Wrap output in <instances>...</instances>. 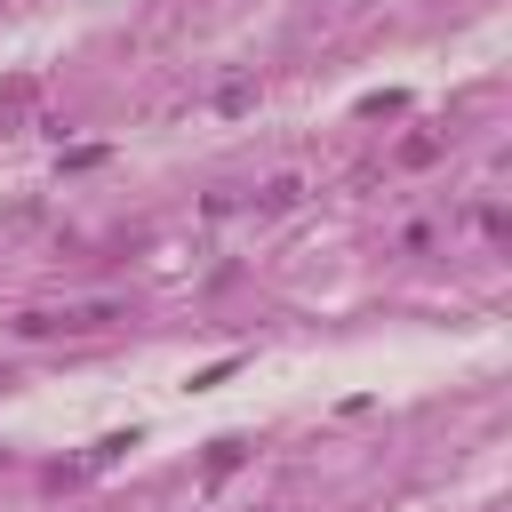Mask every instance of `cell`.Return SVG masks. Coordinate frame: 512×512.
Listing matches in <instances>:
<instances>
[{"mask_svg":"<svg viewBox=\"0 0 512 512\" xmlns=\"http://www.w3.org/2000/svg\"><path fill=\"white\" fill-rule=\"evenodd\" d=\"M248 104H256V80H224L216 88V112H248Z\"/></svg>","mask_w":512,"mask_h":512,"instance_id":"3957f363","label":"cell"},{"mask_svg":"<svg viewBox=\"0 0 512 512\" xmlns=\"http://www.w3.org/2000/svg\"><path fill=\"white\" fill-rule=\"evenodd\" d=\"M296 200H304V176H272V184L256 192V208H264V216H280V208H296Z\"/></svg>","mask_w":512,"mask_h":512,"instance_id":"7a4b0ae2","label":"cell"},{"mask_svg":"<svg viewBox=\"0 0 512 512\" xmlns=\"http://www.w3.org/2000/svg\"><path fill=\"white\" fill-rule=\"evenodd\" d=\"M240 456H248V448H240V440H216V448H208V480H224V472H232V464H240Z\"/></svg>","mask_w":512,"mask_h":512,"instance_id":"277c9868","label":"cell"},{"mask_svg":"<svg viewBox=\"0 0 512 512\" xmlns=\"http://www.w3.org/2000/svg\"><path fill=\"white\" fill-rule=\"evenodd\" d=\"M112 320H128L120 304H64V312H24L16 320V336H96V328H112Z\"/></svg>","mask_w":512,"mask_h":512,"instance_id":"6da1fadb","label":"cell"},{"mask_svg":"<svg viewBox=\"0 0 512 512\" xmlns=\"http://www.w3.org/2000/svg\"><path fill=\"white\" fill-rule=\"evenodd\" d=\"M400 160H408V168H424V160H440V136H408V144H400Z\"/></svg>","mask_w":512,"mask_h":512,"instance_id":"5b68a950","label":"cell"}]
</instances>
